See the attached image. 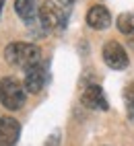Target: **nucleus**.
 <instances>
[{
  "label": "nucleus",
  "mask_w": 134,
  "mask_h": 146,
  "mask_svg": "<svg viewBox=\"0 0 134 146\" xmlns=\"http://www.w3.org/2000/svg\"><path fill=\"white\" fill-rule=\"evenodd\" d=\"M72 4H74V0H58V6H66V8H68Z\"/></svg>",
  "instance_id": "12"
},
{
  "label": "nucleus",
  "mask_w": 134,
  "mask_h": 146,
  "mask_svg": "<svg viewBox=\"0 0 134 146\" xmlns=\"http://www.w3.org/2000/svg\"><path fill=\"white\" fill-rule=\"evenodd\" d=\"M4 60L8 64H13L15 68L27 70V68H31V66L41 62V52L35 43L15 41V43H8L4 47Z\"/></svg>",
  "instance_id": "1"
},
{
  "label": "nucleus",
  "mask_w": 134,
  "mask_h": 146,
  "mask_svg": "<svg viewBox=\"0 0 134 146\" xmlns=\"http://www.w3.org/2000/svg\"><path fill=\"white\" fill-rule=\"evenodd\" d=\"M124 103H126L128 117L134 121V82H130L126 89H124Z\"/></svg>",
  "instance_id": "10"
},
{
  "label": "nucleus",
  "mask_w": 134,
  "mask_h": 146,
  "mask_svg": "<svg viewBox=\"0 0 134 146\" xmlns=\"http://www.w3.org/2000/svg\"><path fill=\"white\" fill-rule=\"evenodd\" d=\"M118 29L124 33V35H130L134 33V21H132V15H120L118 21H116Z\"/></svg>",
  "instance_id": "11"
},
{
  "label": "nucleus",
  "mask_w": 134,
  "mask_h": 146,
  "mask_svg": "<svg viewBox=\"0 0 134 146\" xmlns=\"http://www.w3.org/2000/svg\"><path fill=\"white\" fill-rule=\"evenodd\" d=\"M81 101L85 107H89V109H95V111H105L107 109V99H105V93L99 84H89L87 89L83 91V97Z\"/></svg>",
  "instance_id": "6"
},
{
  "label": "nucleus",
  "mask_w": 134,
  "mask_h": 146,
  "mask_svg": "<svg viewBox=\"0 0 134 146\" xmlns=\"http://www.w3.org/2000/svg\"><path fill=\"white\" fill-rule=\"evenodd\" d=\"M101 56H103V62L109 68H113V70H126L128 64H130L124 45L118 41H107L101 50Z\"/></svg>",
  "instance_id": "4"
},
{
  "label": "nucleus",
  "mask_w": 134,
  "mask_h": 146,
  "mask_svg": "<svg viewBox=\"0 0 134 146\" xmlns=\"http://www.w3.org/2000/svg\"><path fill=\"white\" fill-rule=\"evenodd\" d=\"M37 21L43 31H60L66 25V15L62 6H58L54 0H43L37 11Z\"/></svg>",
  "instance_id": "3"
},
{
  "label": "nucleus",
  "mask_w": 134,
  "mask_h": 146,
  "mask_svg": "<svg viewBox=\"0 0 134 146\" xmlns=\"http://www.w3.org/2000/svg\"><path fill=\"white\" fill-rule=\"evenodd\" d=\"M0 105L8 111H19L25 105V86L15 76L0 78Z\"/></svg>",
  "instance_id": "2"
},
{
  "label": "nucleus",
  "mask_w": 134,
  "mask_h": 146,
  "mask_svg": "<svg viewBox=\"0 0 134 146\" xmlns=\"http://www.w3.org/2000/svg\"><path fill=\"white\" fill-rule=\"evenodd\" d=\"M39 11V0H15V13L25 23H33Z\"/></svg>",
  "instance_id": "9"
},
{
  "label": "nucleus",
  "mask_w": 134,
  "mask_h": 146,
  "mask_svg": "<svg viewBox=\"0 0 134 146\" xmlns=\"http://www.w3.org/2000/svg\"><path fill=\"white\" fill-rule=\"evenodd\" d=\"M2 8H4V0H0V13H2Z\"/></svg>",
  "instance_id": "14"
},
{
  "label": "nucleus",
  "mask_w": 134,
  "mask_h": 146,
  "mask_svg": "<svg viewBox=\"0 0 134 146\" xmlns=\"http://www.w3.org/2000/svg\"><path fill=\"white\" fill-rule=\"evenodd\" d=\"M21 125L15 117H0V146H13L19 140Z\"/></svg>",
  "instance_id": "8"
},
{
  "label": "nucleus",
  "mask_w": 134,
  "mask_h": 146,
  "mask_svg": "<svg viewBox=\"0 0 134 146\" xmlns=\"http://www.w3.org/2000/svg\"><path fill=\"white\" fill-rule=\"evenodd\" d=\"M85 19H87V25L91 29H95V31H103V29H107L111 25V15H109L107 8L101 6V4L91 6L87 11V17Z\"/></svg>",
  "instance_id": "7"
},
{
  "label": "nucleus",
  "mask_w": 134,
  "mask_h": 146,
  "mask_svg": "<svg viewBox=\"0 0 134 146\" xmlns=\"http://www.w3.org/2000/svg\"><path fill=\"white\" fill-rule=\"evenodd\" d=\"M45 80H47V72H45L43 64L39 62V64H35V66H31V68H27V70H25L23 86H25L27 93L37 95V93H41V89L45 86Z\"/></svg>",
  "instance_id": "5"
},
{
  "label": "nucleus",
  "mask_w": 134,
  "mask_h": 146,
  "mask_svg": "<svg viewBox=\"0 0 134 146\" xmlns=\"http://www.w3.org/2000/svg\"><path fill=\"white\" fill-rule=\"evenodd\" d=\"M128 41H130V45L134 47V33H130V35H128Z\"/></svg>",
  "instance_id": "13"
}]
</instances>
